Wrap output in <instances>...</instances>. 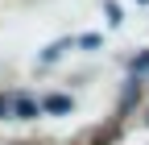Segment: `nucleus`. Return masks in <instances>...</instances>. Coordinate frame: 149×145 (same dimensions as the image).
<instances>
[{"instance_id":"obj_1","label":"nucleus","mask_w":149,"mask_h":145,"mask_svg":"<svg viewBox=\"0 0 149 145\" xmlns=\"http://www.w3.org/2000/svg\"><path fill=\"white\" fill-rule=\"evenodd\" d=\"M37 112H42V108H37L33 100H25V96L13 100V116H25V120H29V116H37Z\"/></svg>"},{"instance_id":"obj_2","label":"nucleus","mask_w":149,"mask_h":145,"mask_svg":"<svg viewBox=\"0 0 149 145\" xmlns=\"http://www.w3.org/2000/svg\"><path fill=\"white\" fill-rule=\"evenodd\" d=\"M37 108H46V112H70V100L66 96H46V104H37Z\"/></svg>"},{"instance_id":"obj_3","label":"nucleus","mask_w":149,"mask_h":145,"mask_svg":"<svg viewBox=\"0 0 149 145\" xmlns=\"http://www.w3.org/2000/svg\"><path fill=\"white\" fill-rule=\"evenodd\" d=\"M0 116H13V96H0Z\"/></svg>"},{"instance_id":"obj_4","label":"nucleus","mask_w":149,"mask_h":145,"mask_svg":"<svg viewBox=\"0 0 149 145\" xmlns=\"http://www.w3.org/2000/svg\"><path fill=\"white\" fill-rule=\"evenodd\" d=\"M133 70L141 75V70H149V54H141V58H133Z\"/></svg>"}]
</instances>
